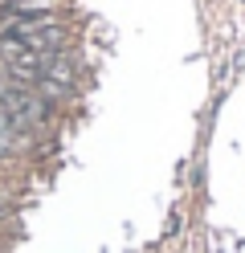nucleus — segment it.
Masks as SVG:
<instances>
[{
    "instance_id": "f257e3e1",
    "label": "nucleus",
    "mask_w": 245,
    "mask_h": 253,
    "mask_svg": "<svg viewBox=\"0 0 245 253\" xmlns=\"http://www.w3.org/2000/svg\"><path fill=\"white\" fill-rule=\"evenodd\" d=\"M45 78H49V82H57V86H65V90H74V86L82 82V66H78L74 49H70V53H53V57H49Z\"/></svg>"
}]
</instances>
